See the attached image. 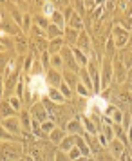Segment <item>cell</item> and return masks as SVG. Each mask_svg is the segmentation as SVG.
<instances>
[{"instance_id":"cell-1","label":"cell","mask_w":132,"mask_h":161,"mask_svg":"<svg viewBox=\"0 0 132 161\" xmlns=\"http://www.w3.org/2000/svg\"><path fill=\"white\" fill-rule=\"evenodd\" d=\"M78 156H80V152H78L76 149H73V150H71V157H78Z\"/></svg>"},{"instance_id":"cell-2","label":"cell","mask_w":132,"mask_h":161,"mask_svg":"<svg viewBox=\"0 0 132 161\" xmlns=\"http://www.w3.org/2000/svg\"><path fill=\"white\" fill-rule=\"evenodd\" d=\"M56 161H63V156H58V157H56Z\"/></svg>"}]
</instances>
